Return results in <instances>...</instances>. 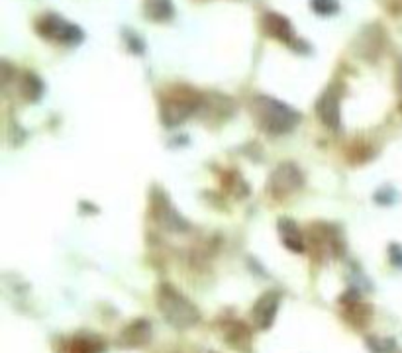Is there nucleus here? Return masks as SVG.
Here are the masks:
<instances>
[{
    "label": "nucleus",
    "mask_w": 402,
    "mask_h": 353,
    "mask_svg": "<svg viewBox=\"0 0 402 353\" xmlns=\"http://www.w3.org/2000/svg\"><path fill=\"white\" fill-rule=\"evenodd\" d=\"M249 110L253 114L256 124L271 135H283L301 122V114L296 110L267 94L256 96L249 104Z\"/></svg>",
    "instance_id": "obj_1"
},
{
    "label": "nucleus",
    "mask_w": 402,
    "mask_h": 353,
    "mask_svg": "<svg viewBox=\"0 0 402 353\" xmlns=\"http://www.w3.org/2000/svg\"><path fill=\"white\" fill-rule=\"evenodd\" d=\"M204 96L199 91H194L186 85L171 86L167 93L161 96L159 102V114L165 126H179L185 122L186 118L193 116L196 110L201 108Z\"/></svg>",
    "instance_id": "obj_2"
},
{
    "label": "nucleus",
    "mask_w": 402,
    "mask_h": 353,
    "mask_svg": "<svg viewBox=\"0 0 402 353\" xmlns=\"http://www.w3.org/2000/svg\"><path fill=\"white\" fill-rule=\"evenodd\" d=\"M157 305H159L163 318L179 329L191 328L201 320L199 308L185 295H181L175 287H171L167 282L157 290Z\"/></svg>",
    "instance_id": "obj_3"
},
{
    "label": "nucleus",
    "mask_w": 402,
    "mask_h": 353,
    "mask_svg": "<svg viewBox=\"0 0 402 353\" xmlns=\"http://www.w3.org/2000/svg\"><path fill=\"white\" fill-rule=\"evenodd\" d=\"M36 31L41 38L59 41V44H67V46H75V44L83 41V30L57 14L41 16L36 22Z\"/></svg>",
    "instance_id": "obj_4"
},
{
    "label": "nucleus",
    "mask_w": 402,
    "mask_h": 353,
    "mask_svg": "<svg viewBox=\"0 0 402 353\" xmlns=\"http://www.w3.org/2000/svg\"><path fill=\"white\" fill-rule=\"evenodd\" d=\"M151 216L167 232L181 234V232H186L191 227L189 222L175 210V206L171 204L167 195L159 187H154V190H151Z\"/></svg>",
    "instance_id": "obj_5"
},
{
    "label": "nucleus",
    "mask_w": 402,
    "mask_h": 353,
    "mask_svg": "<svg viewBox=\"0 0 402 353\" xmlns=\"http://www.w3.org/2000/svg\"><path fill=\"white\" fill-rule=\"evenodd\" d=\"M302 187H304V175L298 169V165L294 163L277 165V169L271 173L269 183H267V190L277 198L293 195Z\"/></svg>",
    "instance_id": "obj_6"
},
{
    "label": "nucleus",
    "mask_w": 402,
    "mask_h": 353,
    "mask_svg": "<svg viewBox=\"0 0 402 353\" xmlns=\"http://www.w3.org/2000/svg\"><path fill=\"white\" fill-rule=\"evenodd\" d=\"M341 86L330 85L324 93L320 94L316 102L318 118L322 120V124L330 130H338L341 124Z\"/></svg>",
    "instance_id": "obj_7"
},
{
    "label": "nucleus",
    "mask_w": 402,
    "mask_h": 353,
    "mask_svg": "<svg viewBox=\"0 0 402 353\" xmlns=\"http://www.w3.org/2000/svg\"><path fill=\"white\" fill-rule=\"evenodd\" d=\"M278 295L275 290H269L257 298L256 305L251 308V322L259 329H267L273 326V322L277 318L278 312Z\"/></svg>",
    "instance_id": "obj_8"
},
{
    "label": "nucleus",
    "mask_w": 402,
    "mask_h": 353,
    "mask_svg": "<svg viewBox=\"0 0 402 353\" xmlns=\"http://www.w3.org/2000/svg\"><path fill=\"white\" fill-rule=\"evenodd\" d=\"M263 30L265 34H269L271 38L278 39V41L293 44V39H296L293 36V26L288 22V18L275 14V12H267L263 16Z\"/></svg>",
    "instance_id": "obj_9"
},
{
    "label": "nucleus",
    "mask_w": 402,
    "mask_h": 353,
    "mask_svg": "<svg viewBox=\"0 0 402 353\" xmlns=\"http://www.w3.org/2000/svg\"><path fill=\"white\" fill-rule=\"evenodd\" d=\"M278 235H281V242L285 243L286 250L294 251V253H302L306 250V243H304V235H302L298 224L291 218H281L278 220Z\"/></svg>",
    "instance_id": "obj_10"
},
{
    "label": "nucleus",
    "mask_w": 402,
    "mask_h": 353,
    "mask_svg": "<svg viewBox=\"0 0 402 353\" xmlns=\"http://www.w3.org/2000/svg\"><path fill=\"white\" fill-rule=\"evenodd\" d=\"M357 49L363 57H379L381 49H383V30L381 26H367L361 36L357 39Z\"/></svg>",
    "instance_id": "obj_11"
},
{
    "label": "nucleus",
    "mask_w": 402,
    "mask_h": 353,
    "mask_svg": "<svg viewBox=\"0 0 402 353\" xmlns=\"http://www.w3.org/2000/svg\"><path fill=\"white\" fill-rule=\"evenodd\" d=\"M151 339V324L147 320H134L122 332V345L124 347H144Z\"/></svg>",
    "instance_id": "obj_12"
},
{
    "label": "nucleus",
    "mask_w": 402,
    "mask_h": 353,
    "mask_svg": "<svg viewBox=\"0 0 402 353\" xmlns=\"http://www.w3.org/2000/svg\"><path fill=\"white\" fill-rule=\"evenodd\" d=\"M144 14L154 22H167L175 14L171 0H144Z\"/></svg>",
    "instance_id": "obj_13"
},
{
    "label": "nucleus",
    "mask_w": 402,
    "mask_h": 353,
    "mask_svg": "<svg viewBox=\"0 0 402 353\" xmlns=\"http://www.w3.org/2000/svg\"><path fill=\"white\" fill-rule=\"evenodd\" d=\"M106 344L101 336H77L69 344L67 353H104Z\"/></svg>",
    "instance_id": "obj_14"
},
{
    "label": "nucleus",
    "mask_w": 402,
    "mask_h": 353,
    "mask_svg": "<svg viewBox=\"0 0 402 353\" xmlns=\"http://www.w3.org/2000/svg\"><path fill=\"white\" fill-rule=\"evenodd\" d=\"M224 336H226V342L232 345V347H238V349L246 347V345L249 344V339H251L248 326L240 320L230 322V324L224 328Z\"/></svg>",
    "instance_id": "obj_15"
},
{
    "label": "nucleus",
    "mask_w": 402,
    "mask_h": 353,
    "mask_svg": "<svg viewBox=\"0 0 402 353\" xmlns=\"http://www.w3.org/2000/svg\"><path fill=\"white\" fill-rule=\"evenodd\" d=\"M20 93L26 101L36 102L44 94V83L36 73H24L20 77Z\"/></svg>",
    "instance_id": "obj_16"
},
{
    "label": "nucleus",
    "mask_w": 402,
    "mask_h": 353,
    "mask_svg": "<svg viewBox=\"0 0 402 353\" xmlns=\"http://www.w3.org/2000/svg\"><path fill=\"white\" fill-rule=\"evenodd\" d=\"M312 10L318 14H336L340 10V2L338 0H310Z\"/></svg>",
    "instance_id": "obj_17"
},
{
    "label": "nucleus",
    "mask_w": 402,
    "mask_h": 353,
    "mask_svg": "<svg viewBox=\"0 0 402 353\" xmlns=\"http://www.w3.org/2000/svg\"><path fill=\"white\" fill-rule=\"evenodd\" d=\"M369 345H371L375 353H391L395 349V342H391V339H381V337L369 339Z\"/></svg>",
    "instance_id": "obj_18"
},
{
    "label": "nucleus",
    "mask_w": 402,
    "mask_h": 353,
    "mask_svg": "<svg viewBox=\"0 0 402 353\" xmlns=\"http://www.w3.org/2000/svg\"><path fill=\"white\" fill-rule=\"evenodd\" d=\"M396 83H398V91L402 93V61L398 63V77H396Z\"/></svg>",
    "instance_id": "obj_19"
}]
</instances>
